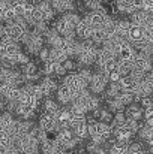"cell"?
<instances>
[{
    "mask_svg": "<svg viewBox=\"0 0 153 154\" xmlns=\"http://www.w3.org/2000/svg\"><path fill=\"white\" fill-rule=\"evenodd\" d=\"M56 93H57V100H59V103H62V105H71L72 99H74V94H72V91L65 84H60Z\"/></svg>",
    "mask_w": 153,
    "mask_h": 154,
    "instance_id": "e0dca14e",
    "label": "cell"
},
{
    "mask_svg": "<svg viewBox=\"0 0 153 154\" xmlns=\"http://www.w3.org/2000/svg\"><path fill=\"white\" fill-rule=\"evenodd\" d=\"M134 9L135 11H143L144 9V0H132Z\"/></svg>",
    "mask_w": 153,
    "mask_h": 154,
    "instance_id": "f6af8a7d",
    "label": "cell"
},
{
    "mask_svg": "<svg viewBox=\"0 0 153 154\" xmlns=\"http://www.w3.org/2000/svg\"><path fill=\"white\" fill-rule=\"evenodd\" d=\"M129 29H131V21H128V20H119L117 21V36L128 39Z\"/></svg>",
    "mask_w": 153,
    "mask_h": 154,
    "instance_id": "484cf974",
    "label": "cell"
},
{
    "mask_svg": "<svg viewBox=\"0 0 153 154\" xmlns=\"http://www.w3.org/2000/svg\"><path fill=\"white\" fill-rule=\"evenodd\" d=\"M149 17H150V18H152V20H153V12H152V14H150V15H149Z\"/></svg>",
    "mask_w": 153,
    "mask_h": 154,
    "instance_id": "c3c4849f",
    "label": "cell"
},
{
    "mask_svg": "<svg viewBox=\"0 0 153 154\" xmlns=\"http://www.w3.org/2000/svg\"><path fill=\"white\" fill-rule=\"evenodd\" d=\"M38 85H39L41 93H42L44 97H50L51 94L54 91H57V88H59V82L54 76H44Z\"/></svg>",
    "mask_w": 153,
    "mask_h": 154,
    "instance_id": "52a82bcc",
    "label": "cell"
},
{
    "mask_svg": "<svg viewBox=\"0 0 153 154\" xmlns=\"http://www.w3.org/2000/svg\"><path fill=\"white\" fill-rule=\"evenodd\" d=\"M128 148H129V142H119L114 141L110 147H108V154H128Z\"/></svg>",
    "mask_w": 153,
    "mask_h": 154,
    "instance_id": "7402d4cb",
    "label": "cell"
},
{
    "mask_svg": "<svg viewBox=\"0 0 153 154\" xmlns=\"http://www.w3.org/2000/svg\"><path fill=\"white\" fill-rule=\"evenodd\" d=\"M119 84V87H120V90L122 91H125V93H131V94H134V90H135V81L128 75V76H122L120 78V81L117 82Z\"/></svg>",
    "mask_w": 153,
    "mask_h": 154,
    "instance_id": "d6986e66",
    "label": "cell"
},
{
    "mask_svg": "<svg viewBox=\"0 0 153 154\" xmlns=\"http://www.w3.org/2000/svg\"><path fill=\"white\" fill-rule=\"evenodd\" d=\"M57 64H59V63H56V61H53V60L45 61V63H44L42 73H44L45 76H54V75H56V67H57Z\"/></svg>",
    "mask_w": 153,
    "mask_h": 154,
    "instance_id": "836d02e7",
    "label": "cell"
},
{
    "mask_svg": "<svg viewBox=\"0 0 153 154\" xmlns=\"http://www.w3.org/2000/svg\"><path fill=\"white\" fill-rule=\"evenodd\" d=\"M36 154H42V153H41V151H39V153H36Z\"/></svg>",
    "mask_w": 153,
    "mask_h": 154,
    "instance_id": "681fc988",
    "label": "cell"
},
{
    "mask_svg": "<svg viewBox=\"0 0 153 154\" xmlns=\"http://www.w3.org/2000/svg\"><path fill=\"white\" fill-rule=\"evenodd\" d=\"M39 11H41V14L44 15V20H45V23H50L54 20V15H56V11L53 9V6H51V3L48 2H45V0H39L36 5H35Z\"/></svg>",
    "mask_w": 153,
    "mask_h": 154,
    "instance_id": "5bb4252c",
    "label": "cell"
},
{
    "mask_svg": "<svg viewBox=\"0 0 153 154\" xmlns=\"http://www.w3.org/2000/svg\"><path fill=\"white\" fill-rule=\"evenodd\" d=\"M117 99L123 103L125 106H129L131 103L135 102V97H134V94H131V93H125V91H120V94L117 96Z\"/></svg>",
    "mask_w": 153,
    "mask_h": 154,
    "instance_id": "d590c367",
    "label": "cell"
},
{
    "mask_svg": "<svg viewBox=\"0 0 153 154\" xmlns=\"http://www.w3.org/2000/svg\"><path fill=\"white\" fill-rule=\"evenodd\" d=\"M72 132H74V135H75L78 139H81V141H84L86 138H89V126H87V123H80V124H77L75 127H72Z\"/></svg>",
    "mask_w": 153,
    "mask_h": 154,
    "instance_id": "d4e9b609",
    "label": "cell"
},
{
    "mask_svg": "<svg viewBox=\"0 0 153 154\" xmlns=\"http://www.w3.org/2000/svg\"><path fill=\"white\" fill-rule=\"evenodd\" d=\"M150 88L153 90V72H149V73H146V76H144V79H143Z\"/></svg>",
    "mask_w": 153,
    "mask_h": 154,
    "instance_id": "ee69618b",
    "label": "cell"
},
{
    "mask_svg": "<svg viewBox=\"0 0 153 154\" xmlns=\"http://www.w3.org/2000/svg\"><path fill=\"white\" fill-rule=\"evenodd\" d=\"M153 103V99L150 97V96H147V97H143L141 100H140V106L144 109V108H147V106H150Z\"/></svg>",
    "mask_w": 153,
    "mask_h": 154,
    "instance_id": "7bdbcfd3",
    "label": "cell"
},
{
    "mask_svg": "<svg viewBox=\"0 0 153 154\" xmlns=\"http://www.w3.org/2000/svg\"><path fill=\"white\" fill-rule=\"evenodd\" d=\"M149 20H152V18H150L149 14L144 12V11H135V12L131 15V23H132V24H137V26H141V27H143V24H144L146 21H149Z\"/></svg>",
    "mask_w": 153,
    "mask_h": 154,
    "instance_id": "cb8c5ba5",
    "label": "cell"
},
{
    "mask_svg": "<svg viewBox=\"0 0 153 154\" xmlns=\"http://www.w3.org/2000/svg\"><path fill=\"white\" fill-rule=\"evenodd\" d=\"M149 154H153V145L152 147H149Z\"/></svg>",
    "mask_w": 153,
    "mask_h": 154,
    "instance_id": "bcb514c9",
    "label": "cell"
},
{
    "mask_svg": "<svg viewBox=\"0 0 153 154\" xmlns=\"http://www.w3.org/2000/svg\"><path fill=\"white\" fill-rule=\"evenodd\" d=\"M15 114L20 117V120H32L35 117V114H36V109L18 103V108H17V112Z\"/></svg>",
    "mask_w": 153,
    "mask_h": 154,
    "instance_id": "ffe728a7",
    "label": "cell"
},
{
    "mask_svg": "<svg viewBox=\"0 0 153 154\" xmlns=\"http://www.w3.org/2000/svg\"><path fill=\"white\" fill-rule=\"evenodd\" d=\"M45 2H48V3H53V2H56V0H45Z\"/></svg>",
    "mask_w": 153,
    "mask_h": 154,
    "instance_id": "7dc6e473",
    "label": "cell"
},
{
    "mask_svg": "<svg viewBox=\"0 0 153 154\" xmlns=\"http://www.w3.org/2000/svg\"><path fill=\"white\" fill-rule=\"evenodd\" d=\"M84 5L90 11H96V9L102 8V0H84Z\"/></svg>",
    "mask_w": 153,
    "mask_h": 154,
    "instance_id": "ab89813d",
    "label": "cell"
},
{
    "mask_svg": "<svg viewBox=\"0 0 153 154\" xmlns=\"http://www.w3.org/2000/svg\"><path fill=\"white\" fill-rule=\"evenodd\" d=\"M108 84H110L108 76L102 72L101 67H99V70L93 73V76H92V79H90V82H89V90H90V93L95 94V96H96V94H104V91L107 90Z\"/></svg>",
    "mask_w": 153,
    "mask_h": 154,
    "instance_id": "6da1fadb",
    "label": "cell"
},
{
    "mask_svg": "<svg viewBox=\"0 0 153 154\" xmlns=\"http://www.w3.org/2000/svg\"><path fill=\"white\" fill-rule=\"evenodd\" d=\"M14 123H15V118L12 117V114H9V112L0 114V126L3 127L5 132H11L14 127Z\"/></svg>",
    "mask_w": 153,
    "mask_h": 154,
    "instance_id": "603a6c76",
    "label": "cell"
},
{
    "mask_svg": "<svg viewBox=\"0 0 153 154\" xmlns=\"http://www.w3.org/2000/svg\"><path fill=\"white\" fill-rule=\"evenodd\" d=\"M26 32H29V30H26V29H23L21 26H18L15 21L5 24V38L9 39V41H14V42L21 41V38L24 36Z\"/></svg>",
    "mask_w": 153,
    "mask_h": 154,
    "instance_id": "5b68a950",
    "label": "cell"
},
{
    "mask_svg": "<svg viewBox=\"0 0 153 154\" xmlns=\"http://www.w3.org/2000/svg\"><path fill=\"white\" fill-rule=\"evenodd\" d=\"M60 39V35L54 30V29H48V32L44 35V41L50 45V47H54V44Z\"/></svg>",
    "mask_w": 153,
    "mask_h": 154,
    "instance_id": "d6a6232c",
    "label": "cell"
},
{
    "mask_svg": "<svg viewBox=\"0 0 153 154\" xmlns=\"http://www.w3.org/2000/svg\"><path fill=\"white\" fill-rule=\"evenodd\" d=\"M62 84H65L71 91H72V94H77V93H80V91H83V90H86L87 88V82L78 75V72L75 73V72H72V73H68L65 78H63V82Z\"/></svg>",
    "mask_w": 153,
    "mask_h": 154,
    "instance_id": "7a4b0ae2",
    "label": "cell"
},
{
    "mask_svg": "<svg viewBox=\"0 0 153 154\" xmlns=\"http://www.w3.org/2000/svg\"><path fill=\"white\" fill-rule=\"evenodd\" d=\"M21 87H17L11 82H0V96L6 100H18Z\"/></svg>",
    "mask_w": 153,
    "mask_h": 154,
    "instance_id": "8992f818",
    "label": "cell"
},
{
    "mask_svg": "<svg viewBox=\"0 0 153 154\" xmlns=\"http://www.w3.org/2000/svg\"><path fill=\"white\" fill-rule=\"evenodd\" d=\"M66 58H69L63 50L60 48H50V60L56 61V63H63Z\"/></svg>",
    "mask_w": 153,
    "mask_h": 154,
    "instance_id": "f546056e",
    "label": "cell"
},
{
    "mask_svg": "<svg viewBox=\"0 0 153 154\" xmlns=\"http://www.w3.org/2000/svg\"><path fill=\"white\" fill-rule=\"evenodd\" d=\"M125 115L128 120H134V121H140L143 118V108L137 103H131L129 106H126L125 109Z\"/></svg>",
    "mask_w": 153,
    "mask_h": 154,
    "instance_id": "ac0fdd59",
    "label": "cell"
},
{
    "mask_svg": "<svg viewBox=\"0 0 153 154\" xmlns=\"http://www.w3.org/2000/svg\"><path fill=\"white\" fill-rule=\"evenodd\" d=\"M15 18H17V14H15V11L12 9V6H8V8L5 9L3 15H2V21L8 24V23H12Z\"/></svg>",
    "mask_w": 153,
    "mask_h": 154,
    "instance_id": "e575fe53",
    "label": "cell"
},
{
    "mask_svg": "<svg viewBox=\"0 0 153 154\" xmlns=\"http://www.w3.org/2000/svg\"><path fill=\"white\" fill-rule=\"evenodd\" d=\"M21 51V48H20V45H18V42H14V41H6V44H5V48H3V51H2V57H6V58H11V60H15L17 61V57H18V54Z\"/></svg>",
    "mask_w": 153,
    "mask_h": 154,
    "instance_id": "8fae6325",
    "label": "cell"
},
{
    "mask_svg": "<svg viewBox=\"0 0 153 154\" xmlns=\"http://www.w3.org/2000/svg\"><path fill=\"white\" fill-rule=\"evenodd\" d=\"M152 57H149L146 54H141V52H137V55L134 58V69L141 70L144 73H149V72H152Z\"/></svg>",
    "mask_w": 153,
    "mask_h": 154,
    "instance_id": "9c48e42d",
    "label": "cell"
},
{
    "mask_svg": "<svg viewBox=\"0 0 153 154\" xmlns=\"http://www.w3.org/2000/svg\"><path fill=\"white\" fill-rule=\"evenodd\" d=\"M62 64H63V67L66 69V72H68V73H72V72L77 69V63H75L72 58H66Z\"/></svg>",
    "mask_w": 153,
    "mask_h": 154,
    "instance_id": "f35d334b",
    "label": "cell"
},
{
    "mask_svg": "<svg viewBox=\"0 0 153 154\" xmlns=\"http://www.w3.org/2000/svg\"><path fill=\"white\" fill-rule=\"evenodd\" d=\"M92 33H93V27L83 18L80 23H78V26L75 27V35L80 38V39H83V41H87V39H92Z\"/></svg>",
    "mask_w": 153,
    "mask_h": 154,
    "instance_id": "7c38bea8",
    "label": "cell"
},
{
    "mask_svg": "<svg viewBox=\"0 0 153 154\" xmlns=\"http://www.w3.org/2000/svg\"><path fill=\"white\" fill-rule=\"evenodd\" d=\"M134 135H135V133H134L126 124L113 130V136H114V139L119 141V142H129V141L132 139Z\"/></svg>",
    "mask_w": 153,
    "mask_h": 154,
    "instance_id": "4fadbf2b",
    "label": "cell"
},
{
    "mask_svg": "<svg viewBox=\"0 0 153 154\" xmlns=\"http://www.w3.org/2000/svg\"><path fill=\"white\" fill-rule=\"evenodd\" d=\"M113 58H117L116 52L113 51V50H110V48H107V47H101L98 50V57H96V63L95 64H98L99 67H102L107 61H110Z\"/></svg>",
    "mask_w": 153,
    "mask_h": 154,
    "instance_id": "9a60e30c",
    "label": "cell"
},
{
    "mask_svg": "<svg viewBox=\"0 0 153 154\" xmlns=\"http://www.w3.org/2000/svg\"><path fill=\"white\" fill-rule=\"evenodd\" d=\"M132 47L143 42L144 41V32H143V27L141 26H137V24H132L131 23V29H129V33H128V39H126Z\"/></svg>",
    "mask_w": 153,
    "mask_h": 154,
    "instance_id": "30bf717a",
    "label": "cell"
},
{
    "mask_svg": "<svg viewBox=\"0 0 153 154\" xmlns=\"http://www.w3.org/2000/svg\"><path fill=\"white\" fill-rule=\"evenodd\" d=\"M108 17H110V15H108L107 9L102 6V8L96 9V11H90L89 14H86L84 20H86L93 29H99V27H102V24L105 23V20H107Z\"/></svg>",
    "mask_w": 153,
    "mask_h": 154,
    "instance_id": "3957f363",
    "label": "cell"
},
{
    "mask_svg": "<svg viewBox=\"0 0 153 154\" xmlns=\"http://www.w3.org/2000/svg\"><path fill=\"white\" fill-rule=\"evenodd\" d=\"M128 154H147V151L143 148V145H141L140 142H134V144L129 145Z\"/></svg>",
    "mask_w": 153,
    "mask_h": 154,
    "instance_id": "8d00e7d4",
    "label": "cell"
},
{
    "mask_svg": "<svg viewBox=\"0 0 153 154\" xmlns=\"http://www.w3.org/2000/svg\"><path fill=\"white\" fill-rule=\"evenodd\" d=\"M29 135H30L35 141H38L39 144H41V142H44L45 139H48V133H47L45 130H42L39 126H33V129L30 130V133H29Z\"/></svg>",
    "mask_w": 153,
    "mask_h": 154,
    "instance_id": "83f0119b",
    "label": "cell"
},
{
    "mask_svg": "<svg viewBox=\"0 0 153 154\" xmlns=\"http://www.w3.org/2000/svg\"><path fill=\"white\" fill-rule=\"evenodd\" d=\"M38 126H39L42 130H45L47 133H50V132H56V133H57V132H59V124H57L56 117L47 114V112H44V114L39 117Z\"/></svg>",
    "mask_w": 153,
    "mask_h": 154,
    "instance_id": "ba28073f",
    "label": "cell"
},
{
    "mask_svg": "<svg viewBox=\"0 0 153 154\" xmlns=\"http://www.w3.org/2000/svg\"><path fill=\"white\" fill-rule=\"evenodd\" d=\"M116 9L120 14H129V15L135 12L132 0H116Z\"/></svg>",
    "mask_w": 153,
    "mask_h": 154,
    "instance_id": "44dd1931",
    "label": "cell"
},
{
    "mask_svg": "<svg viewBox=\"0 0 153 154\" xmlns=\"http://www.w3.org/2000/svg\"><path fill=\"white\" fill-rule=\"evenodd\" d=\"M51 6L56 12L66 14V12H72L75 9V0H56L51 3Z\"/></svg>",
    "mask_w": 153,
    "mask_h": 154,
    "instance_id": "2e32d148",
    "label": "cell"
},
{
    "mask_svg": "<svg viewBox=\"0 0 153 154\" xmlns=\"http://www.w3.org/2000/svg\"><path fill=\"white\" fill-rule=\"evenodd\" d=\"M30 60H29V55L27 54H24V52H20L18 54V57H17V64H20V66H23V64H26V63H29Z\"/></svg>",
    "mask_w": 153,
    "mask_h": 154,
    "instance_id": "b9f144b4",
    "label": "cell"
},
{
    "mask_svg": "<svg viewBox=\"0 0 153 154\" xmlns=\"http://www.w3.org/2000/svg\"><path fill=\"white\" fill-rule=\"evenodd\" d=\"M20 154H36L39 153V142L35 141L30 135L15 142Z\"/></svg>",
    "mask_w": 153,
    "mask_h": 154,
    "instance_id": "277c9868",
    "label": "cell"
},
{
    "mask_svg": "<svg viewBox=\"0 0 153 154\" xmlns=\"http://www.w3.org/2000/svg\"><path fill=\"white\" fill-rule=\"evenodd\" d=\"M38 57L41 58V61H48L50 60V48H42L41 51H39V54H38Z\"/></svg>",
    "mask_w": 153,
    "mask_h": 154,
    "instance_id": "60d3db41",
    "label": "cell"
},
{
    "mask_svg": "<svg viewBox=\"0 0 153 154\" xmlns=\"http://www.w3.org/2000/svg\"><path fill=\"white\" fill-rule=\"evenodd\" d=\"M21 73H23L24 76H32V75L39 73V72H38L36 63H35V61H29V63L23 64V66H21Z\"/></svg>",
    "mask_w": 153,
    "mask_h": 154,
    "instance_id": "1f68e13d",
    "label": "cell"
},
{
    "mask_svg": "<svg viewBox=\"0 0 153 154\" xmlns=\"http://www.w3.org/2000/svg\"><path fill=\"white\" fill-rule=\"evenodd\" d=\"M134 69V60H119V73L122 76H128Z\"/></svg>",
    "mask_w": 153,
    "mask_h": 154,
    "instance_id": "4316f807",
    "label": "cell"
},
{
    "mask_svg": "<svg viewBox=\"0 0 153 154\" xmlns=\"http://www.w3.org/2000/svg\"><path fill=\"white\" fill-rule=\"evenodd\" d=\"M78 75L89 84L90 82V79H92V76H93V72L90 70V67H81L80 70H78Z\"/></svg>",
    "mask_w": 153,
    "mask_h": 154,
    "instance_id": "74e56055",
    "label": "cell"
},
{
    "mask_svg": "<svg viewBox=\"0 0 153 154\" xmlns=\"http://www.w3.org/2000/svg\"><path fill=\"white\" fill-rule=\"evenodd\" d=\"M44 109H45L47 114L56 117L57 112L60 111V105L56 102V100H53V99H45V102H44Z\"/></svg>",
    "mask_w": 153,
    "mask_h": 154,
    "instance_id": "4dcf8cb0",
    "label": "cell"
},
{
    "mask_svg": "<svg viewBox=\"0 0 153 154\" xmlns=\"http://www.w3.org/2000/svg\"><path fill=\"white\" fill-rule=\"evenodd\" d=\"M108 39V35L102 30L101 27L99 29H93V33H92V41L95 42V45H104V42Z\"/></svg>",
    "mask_w": 153,
    "mask_h": 154,
    "instance_id": "f1b7e54d",
    "label": "cell"
}]
</instances>
